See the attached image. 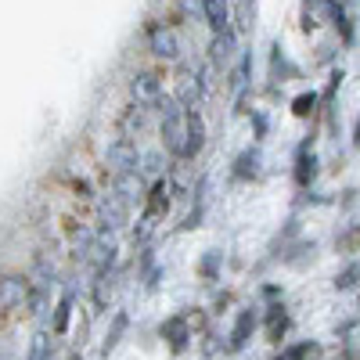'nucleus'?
<instances>
[{
	"mask_svg": "<svg viewBox=\"0 0 360 360\" xmlns=\"http://www.w3.org/2000/svg\"><path fill=\"white\" fill-rule=\"evenodd\" d=\"M144 37H148V51H152L155 58H162V62H176L180 58V40L166 22H152Z\"/></svg>",
	"mask_w": 360,
	"mask_h": 360,
	"instance_id": "f257e3e1",
	"label": "nucleus"
},
{
	"mask_svg": "<svg viewBox=\"0 0 360 360\" xmlns=\"http://www.w3.org/2000/svg\"><path fill=\"white\" fill-rule=\"evenodd\" d=\"M105 159H108L112 169H141V159H144V155L137 152V141H134V137H123V134H119V137L108 144Z\"/></svg>",
	"mask_w": 360,
	"mask_h": 360,
	"instance_id": "f03ea898",
	"label": "nucleus"
},
{
	"mask_svg": "<svg viewBox=\"0 0 360 360\" xmlns=\"http://www.w3.org/2000/svg\"><path fill=\"white\" fill-rule=\"evenodd\" d=\"M162 79L155 76V72H134V79H130V98L137 101V105H144V108H152V105H159L162 101Z\"/></svg>",
	"mask_w": 360,
	"mask_h": 360,
	"instance_id": "7ed1b4c3",
	"label": "nucleus"
},
{
	"mask_svg": "<svg viewBox=\"0 0 360 360\" xmlns=\"http://www.w3.org/2000/svg\"><path fill=\"white\" fill-rule=\"evenodd\" d=\"M115 256H119V245H115V238H112V231H101L98 234V242H94V249H90V263H94V278L98 281H105V274L115 266Z\"/></svg>",
	"mask_w": 360,
	"mask_h": 360,
	"instance_id": "20e7f679",
	"label": "nucleus"
},
{
	"mask_svg": "<svg viewBox=\"0 0 360 360\" xmlns=\"http://www.w3.org/2000/svg\"><path fill=\"white\" fill-rule=\"evenodd\" d=\"M130 220V202H123L119 195H108L98 202V224L101 231H119V227H127Z\"/></svg>",
	"mask_w": 360,
	"mask_h": 360,
	"instance_id": "39448f33",
	"label": "nucleus"
},
{
	"mask_svg": "<svg viewBox=\"0 0 360 360\" xmlns=\"http://www.w3.org/2000/svg\"><path fill=\"white\" fill-rule=\"evenodd\" d=\"M209 98V79L205 72H191L176 83V101L184 108H202V101Z\"/></svg>",
	"mask_w": 360,
	"mask_h": 360,
	"instance_id": "423d86ee",
	"label": "nucleus"
},
{
	"mask_svg": "<svg viewBox=\"0 0 360 360\" xmlns=\"http://www.w3.org/2000/svg\"><path fill=\"white\" fill-rule=\"evenodd\" d=\"M25 299H29V278H22V274L0 278V310H18Z\"/></svg>",
	"mask_w": 360,
	"mask_h": 360,
	"instance_id": "0eeeda50",
	"label": "nucleus"
},
{
	"mask_svg": "<svg viewBox=\"0 0 360 360\" xmlns=\"http://www.w3.org/2000/svg\"><path fill=\"white\" fill-rule=\"evenodd\" d=\"M112 191L123 198V202H141L144 198V184H141V169H115L112 176Z\"/></svg>",
	"mask_w": 360,
	"mask_h": 360,
	"instance_id": "6e6552de",
	"label": "nucleus"
},
{
	"mask_svg": "<svg viewBox=\"0 0 360 360\" xmlns=\"http://www.w3.org/2000/svg\"><path fill=\"white\" fill-rule=\"evenodd\" d=\"M159 332H162V339L169 342L173 353H184L188 342H191V328H188V317H184V314H173L169 321H162Z\"/></svg>",
	"mask_w": 360,
	"mask_h": 360,
	"instance_id": "1a4fd4ad",
	"label": "nucleus"
},
{
	"mask_svg": "<svg viewBox=\"0 0 360 360\" xmlns=\"http://www.w3.org/2000/svg\"><path fill=\"white\" fill-rule=\"evenodd\" d=\"M238 51V37L234 29H224V33H213V40H209V62L213 65H227L231 58Z\"/></svg>",
	"mask_w": 360,
	"mask_h": 360,
	"instance_id": "9d476101",
	"label": "nucleus"
},
{
	"mask_svg": "<svg viewBox=\"0 0 360 360\" xmlns=\"http://www.w3.org/2000/svg\"><path fill=\"white\" fill-rule=\"evenodd\" d=\"M205 148V119L198 108H188V162L202 155Z\"/></svg>",
	"mask_w": 360,
	"mask_h": 360,
	"instance_id": "9b49d317",
	"label": "nucleus"
},
{
	"mask_svg": "<svg viewBox=\"0 0 360 360\" xmlns=\"http://www.w3.org/2000/svg\"><path fill=\"white\" fill-rule=\"evenodd\" d=\"M202 15H205V22H209L213 33L231 29V4L227 0H202Z\"/></svg>",
	"mask_w": 360,
	"mask_h": 360,
	"instance_id": "f8f14e48",
	"label": "nucleus"
},
{
	"mask_svg": "<svg viewBox=\"0 0 360 360\" xmlns=\"http://www.w3.org/2000/svg\"><path fill=\"white\" fill-rule=\"evenodd\" d=\"M252 328H256V310H242L234 317V328H231V349H245V342L252 339Z\"/></svg>",
	"mask_w": 360,
	"mask_h": 360,
	"instance_id": "ddd939ff",
	"label": "nucleus"
},
{
	"mask_svg": "<svg viewBox=\"0 0 360 360\" xmlns=\"http://www.w3.org/2000/svg\"><path fill=\"white\" fill-rule=\"evenodd\" d=\"M288 332V310L281 303H274L266 310V339L270 342H281V335Z\"/></svg>",
	"mask_w": 360,
	"mask_h": 360,
	"instance_id": "4468645a",
	"label": "nucleus"
},
{
	"mask_svg": "<svg viewBox=\"0 0 360 360\" xmlns=\"http://www.w3.org/2000/svg\"><path fill=\"white\" fill-rule=\"evenodd\" d=\"M127 328H130V314L127 310H119L115 317H112V328H108V335H105V342H101V356H108L115 346H119V339L127 335Z\"/></svg>",
	"mask_w": 360,
	"mask_h": 360,
	"instance_id": "2eb2a0df",
	"label": "nucleus"
},
{
	"mask_svg": "<svg viewBox=\"0 0 360 360\" xmlns=\"http://www.w3.org/2000/svg\"><path fill=\"white\" fill-rule=\"evenodd\" d=\"M169 209V188H166V180H155L152 184V191H148V217H159V213H166Z\"/></svg>",
	"mask_w": 360,
	"mask_h": 360,
	"instance_id": "dca6fc26",
	"label": "nucleus"
},
{
	"mask_svg": "<svg viewBox=\"0 0 360 360\" xmlns=\"http://www.w3.org/2000/svg\"><path fill=\"white\" fill-rule=\"evenodd\" d=\"M141 127H144V105H130L127 112H123V119H119V134L123 137H134V134H141Z\"/></svg>",
	"mask_w": 360,
	"mask_h": 360,
	"instance_id": "f3484780",
	"label": "nucleus"
},
{
	"mask_svg": "<svg viewBox=\"0 0 360 360\" xmlns=\"http://www.w3.org/2000/svg\"><path fill=\"white\" fill-rule=\"evenodd\" d=\"M72 292H62V299H58L54 307V335H65L69 332V314H72Z\"/></svg>",
	"mask_w": 360,
	"mask_h": 360,
	"instance_id": "a211bd4d",
	"label": "nucleus"
},
{
	"mask_svg": "<svg viewBox=\"0 0 360 360\" xmlns=\"http://www.w3.org/2000/svg\"><path fill=\"white\" fill-rule=\"evenodd\" d=\"M94 242H98V231H94V227H79L76 238H72V256H76V259H86L90 249H94Z\"/></svg>",
	"mask_w": 360,
	"mask_h": 360,
	"instance_id": "6ab92c4d",
	"label": "nucleus"
},
{
	"mask_svg": "<svg viewBox=\"0 0 360 360\" xmlns=\"http://www.w3.org/2000/svg\"><path fill=\"white\" fill-rule=\"evenodd\" d=\"M234 176H238V180H256V176H259V152L238 155V162H234Z\"/></svg>",
	"mask_w": 360,
	"mask_h": 360,
	"instance_id": "aec40b11",
	"label": "nucleus"
},
{
	"mask_svg": "<svg viewBox=\"0 0 360 360\" xmlns=\"http://www.w3.org/2000/svg\"><path fill=\"white\" fill-rule=\"evenodd\" d=\"M314 176H317V159H314V155L307 159V152H299V166H295V184H299V188H310V184H314Z\"/></svg>",
	"mask_w": 360,
	"mask_h": 360,
	"instance_id": "412c9836",
	"label": "nucleus"
},
{
	"mask_svg": "<svg viewBox=\"0 0 360 360\" xmlns=\"http://www.w3.org/2000/svg\"><path fill=\"white\" fill-rule=\"evenodd\" d=\"M335 292H349V288H356L360 285V263H349V266H342L339 274H335Z\"/></svg>",
	"mask_w": 360,
	"mask_h": 360,
	"instance_id": "4be33fe9",
	"label": "nucleus"
},
{
	"mask_svg": "<svg viewBox=\"0 0 360 360\" xmlns=\"http://www.w3.org/2000/svg\"><path fill=\"white\" fill-rule=\"evenodd\" d=\"M310 356H317V342H295V346L281 349L274 360H310Z\"/></svg>",
	"mask_w": 360,
	"mask_h": 360,
	"instance_id": "5701e85b",
	"label": "nucleus"
},
{
	"mask_svg": "<svg viewBox=\"0 0 360 360\" xmlns=\"http://www.w3.org/2000/svg\"><path fill=\"white\" fill-rule=\"evenodd\" d=\"M25 360H51V335H47V332H37V335H33Z\"/></svg>",
	"mask_w": 360,
	"mask_h": 360,
	"instance_id": "b1692460",
	"label": "nucleus"
},
{
	"mask_svg": "<svg viewBox=\"0 0 360 360\" xmlns=\"http://www.w3.org/2000/svg\"><path fill=\"white\" fill-rule=\"evenodd\" d=\"M220 259H224V252H205L202 263H198V274H202L205 281H217V278H220Z\"/></svg>",
	"mask_w": 360,
	"mask_h": 360,
	"instance_id": "393cba45",
	"label": "nucleus"
},
{
	"mask_svg": "<svg viewBox=\"0 0 360 360\" xmlns=\"http://www.w3.org/2000/svg\"><path fill=\"white\" fill-rule=\"evenodd\" d=\"M314 105H317V94H314V90H310V94H299V98L292 101V115L307 119V115L314 112Z\"/></svg>",
	"mask_w": 360,
	"mask_h": 360,
	"instance_id": "a878e982",
	"label": "nucleus"
},
{
	"mask_svg": "<svg viewBox=\"0 0 360 360\" xmlns=\"http://www.w3.org/2000/svg\"><path fill=\"white\" fill-rule=\"evenodd\" d=\"M249 69H252V58L245 54L242 62H238L234 76H231V86H234V90H245V83H249Z\"/></svg>",
	"mask_w": 360,
	"mask_h": 360,
	"instance_id": "bb28decb",
	"label": "nucleus"
},
{
	"mask_svg": "<svg viewBox=\"0 0 360 360\" xmlns=\"http://www.w3.org/2000/svg\"><path fill=\"white\" fill-rule=\"evenodd\" d=\"M37 274L47 278V281H54V263H47V256H37Z\"/></svg>",
	"mask_w": 360,
	"mask_h": 360,
	"instance_id": "cd10ccee",
	"label": "nucleus"
},
{
	"mask_svg": "<svg viewBox=\"0 0 360 360\" xmlns=\"http://www.w3.org/2000/svg\"><path fill=\"white\" fill-rule=\"evenodd\" d=\"M252 127H256V137H266V115L263 112H252Z\"/></svg>",
	"mask_w": 360,
	"mask_h": 360,
	"instance_id": "c85d7f7f",
	"label": "nucleus"
},
{
	"mask_svg": "<svg viewBox=\"0 0 360 360\" xmlns=\"http://www.w3.org/2000/svg\"><path fill=\"white\" fill-rule=\"evenodd\" d=\"M353 144L360 148V119H356V127H353Z\"/></svg>",
	"mask_w": 360,
	"mask_h": 360,
	"instance_id": "c756f323",
	"label": "nucleus"
},
{
	"mask_svg": "<svg viewBox=\"0 0 360 360\" xmlns=\"http://www.w3.org/2000/svg\"><path fill=\"white\" fill-rule=\"evenodd\" d=\"M0 360H11V356H8V353H0Z\"/></svg>",
	"mask_w": 360,
	"mask_h": 360,
	"instance_id": "7c9ffc66",
	"label": "nucleus"
},
{
	"mask_svg": "<svg viewBox=\"0 0 360 360\" xmlns=\"http://www.w3.org/2000/svg\"><path fill=\"white\" fill-rule=\"evenodd\" d=\"M76 360H79V356H76Z\"/></svg>",
	"mask_w": 360,
	"mask_h": 360,
	"instance_id": "2f4dec72",
	"label": "nucleus"
}]
</instances>
